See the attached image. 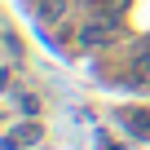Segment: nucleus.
Here are the masks:
<instances>
[{
	"instance_id": "obj_1",
	"label": "nucleus",
	"mask_w": 150,
	"mask_h": 150,
	"mask_svg": "<svg viewBox=\"0 0 150 150\" xmlns=\"http://www.w3.org/2000/svg\"><path fill=\"white\" fill-rule=\"evenodd\" d=\"M35 141H40V124L35 119H22V124H13L5 132V146H0V150H18V146H35Z\"/></svg>"
},
{
	"instance_id": "obj_2",
	"label": "nucleus",
	"mask_w": 150,
	"mask_h": 150,
	"mask_svg": "<svg viewBox=\"0 0 150 150\" xmlns=\"http://www.w3.org/2000/svg\"><path fill=\"white\" fill-rule=\"evenodd\" d=\"M110 31H115V18H93V22L80 31V40H84V44H102V40H110Z\"/></svg>"
},
{
	"instance_id": "obj_3",
	"label": "nucleus",
	"mask_w": 150,
	"mask_h": 150,
	"mask_svg": "<svg viewBox=\"0 0 150 150\" xmlns=\"http://www.w3.org/2000/svg\"><path fill=\"white\" fill-rule=\"evenodd\" d=\"M124 128H128L132 137L150 141V110H128V115H124Z\"/></svg>"
},
{
	"instance_id": "obj_4",
	"label": "nucleus",
	"mask_w": 150,
	"mask_h": 150,
	"mask_svg": "<svg viewBox=\"0 0 150 150\" xmlns=\"http://www.w3.org/2000/svg\"><path fill=\"white\" fill-rule=\"evenodd\" d=\"M62 13H66V0H44V5H40V18L44 22H57Z\"/></svg>"
},
{
	"instance_id": "obj_5",
	"label": "nucleus",
	"mask_w": 150,
	"mask_h": 150,
	"mask_svg": "<svg viewBox=\"0 0 150 150\" xmlns=\"http://www.w3.org/2000/svg\"><path fill=\"white\" fill-rule=\"evenodd\" d=\"M18 53H22V49H18V40H13V35H5V57H9V66L18 62Z\"/></svg>"
},
{
	"instance_id": "obj_6",
	"label": "nucleus",
	"mask_w": 150,
	"mask_h": 150,
	"mask_svg": "<svg viewBox=\"0 0 150 150\" xmlns=\"http://www.w3.org/2000/svg\"><path fill=\"white\" fill-rule=\"evenodd\" d=\"M141 80H146V84H150V57H146V62H141Z\"/></svg>"
}]
</instances>
